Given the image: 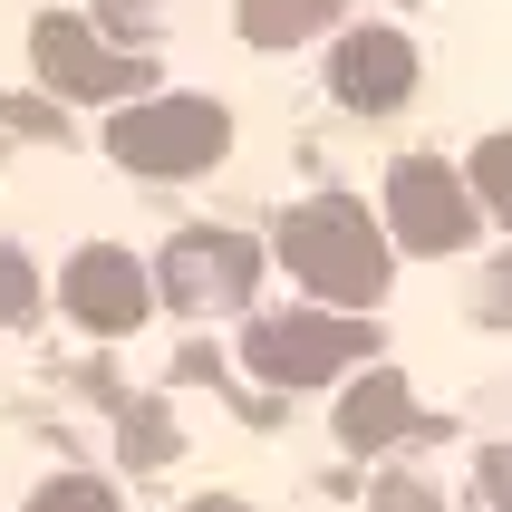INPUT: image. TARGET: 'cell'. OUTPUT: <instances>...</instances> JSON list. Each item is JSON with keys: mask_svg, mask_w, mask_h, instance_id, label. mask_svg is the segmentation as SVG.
<instances>
[{"mask_svg": "<svg viewBox=\"0 0 512 512\" xmlns=\"http://www.w3.org/2000/svg\"><path fill=\"white\" fill-rule=\"evenodd\" d=\"M368 512H445V503H435V493L416 484V474H387V484L368 493Z\"/></svg>", "mask_w": 512, "mask_h": 512, "instance_id": "cell-17", "label": "cell"}, {"mask_svg": "<svg viewBox=\"0 0 512 512\" xmlns=\"http://www.w3.org/2000/svg\"><path fill=\"white\" fill-rule=\"evenodd\" d=\"M232 29L252 49H300L319 29H348V0H232Z\"/></svg>", "mask_w": 512, "mask_h": 512, "instance_id": "cell-10", "label": "cell"}, {"mask_svg": "<svg viewBox=\"0 0 512 512\" xmlns=\"http://www.w3.org/2000/svg\"><path fill=\"white\" fill-rule=\"evenodd\" d=\"M329 97L348 116H397L416 97V39L387 20H348L329 29Z\"/></svg>", "mask_w": 512, "mask_h": 512, "instance_id": "cell-8", "label": "cell"}, {"mask_svg": "<svg viewBox=\"0 0 512 512\" xmlns=\"http://www.w3.org/2000/svg\"><path fill=\"white\" fill-rule=\"evenodd\" d=\"M377 223H387V242L416 261H455L474 232H484V203H474V184H464L445 155H397L387 165V194H377Z\"/></svg>", "mask_w": 512, "mask_h": 512, "instance_id": "cell-5", "label": "cell"}, {"mask_svg": "<svg viewBox=\"0 0 512 512\" xmlns=\"http://www.w3.org/2000/svg\"><path fill=\"white\" fill-rule=\"evenodd\" d=\"M484 319H503V329H512V252L484 271Z\"/></svg>", "mask_w": 512, "mask_h": 512, "instance_id": "cell-18", "label": "cell"}, {"mask_svg": "<svg viewBox=\"0 0 512 512\" xmlns=\"http://www.w3.org/2000/svg\"><path fill=\"white\" fill-rule=\"evenodd\" d=\"M49 310V281H39V261L20 242H0V329H29V319Z\"/></svg>", "mask_w": 512, "mask_h": 512, "instance_id": "cell-12", "label": "cell"}, {"mask_svg": "<svg viewBox=\"0 0 512 512\" xmlns=\"http://www.w3.org/2000/svg\"><path fill=\"white\" fill-rule=\"evenodd\" d=\"M0 136H68L58 97H0Z\"/></svg>", "mask_w": 512, "mask_h": 512, "instance_id": "cell-15", "label": "cell"}, {"mask_svg": "<svg viewBox=\"0 0 512 512\" xmlns=\"http://www.w3.org/2000/svg\"><path fill=\"white\" fill-rule=\"evenodd\" d=\"M406 435H426V416H416V397H406V368H358L339 387V445L348 455H377V445H406Z\"/></svg>", "mask_w": 512, "mask_h": 512, "instance_id": "cell-9", "label": "cell"}, {"mask_svg": "<svg viewBox=\"0 0 512 512\" xmlns=\"http://www.w3.org/2000/svg\"><path fill=\"white\" fill-rule=\"evenodd\" d=\"M49 290L87 339H136L145 319H155V261H136L126 242H78V252L58 261Z\"/></svg>", "mask_w": 512, "mask_h": 512, "instance_id": "cell-7", "label": "cell"}, {"mask_svg": "<svg viewBox=\"0 0 512 512\" xmlns=\"http://www.w3.org/2000/svg\"><path fill=\"white\" fill-rule=\"evenodd\" d=\"M107 155L136 184H194L232 155V107L194 97V87H145V97L107 107Z\"/></svg>", "mask_w": 512, "mask_h": 512, "instance_id": "cell-2", "label": "cell"}, {"mask_svg": "<svg viewBox=\"0 0 512 512\" xmlns=\"http://www.w3.org/2000/svg\"><path fill=\"white\" fill-rule=\"evenodd\" d=\"M271 252H281V271L310 290L319 310L377 319V300L397 290V242H387V223H377L358 194H310V203H290L281 232H271Z\"/></svg>", "mask_w": 512, "mask_h": 512, "instance_id": "cell-1", "label": "cell"}, {"mask_svg": "<svg viewBox=\"0 0 512 512\" xmlns=\"http://www.w3.org/2000/svg\"><path fill=\"white\" fill-rule=\"evenodd\" d=\"M29 512H126V503H116V484H97V474H49V484L29 493Z\"/></svg>", "mask_w": 512, "mask_h": 512, "instance_id": "cell-14", "label": "cell"}, {"mask_svg": "<svg viewBox=\"0 0 512 512\" xmlns=\"http://www.w3.org/2000/svg\"><path fill=\"white\" fill-rule=\"evenodd\" d=\"M174 455H184V435H174L165 406H126V416H116V464H126V474H165Z\"/></svg>", "mask_w": 512, "mask_h": 512, "instance_id": "cell-11", "label": "cell"}, {"mask_svg": "<svg viewBox=\"0 0 512 512\" xmlns=\"http://www.w3.org/2000/svg\"><path fill=\"white\" fill-rule=\"evenodd\" d=\"M252 290H261V242L232 223H184L155 252V300L184 319H232L252 310Z\"/></svg>", "mask_w": 512, "mask_h": 512, "instance_id": "cell-6", "label": "cell"}, {"mask_svg": "<svg viewBox=\"0 0 512 512\" xmlns=\"http://www.w3.org/2000/svg\"><path fill=\"white\" fill-rule=\"evenodd\" d=\"M223 377H232V358L213 339H184V348H174V387H223Z\"/></svg>", "mask_w": 512, "mask_h": 512, "instance_id": "cell-16", "label": "cell"}, {"mask_svg": "<svg viewBox=\"0 0 512 512\" xmlns=\"http://www.w3.org/2000/svg\"><path fill=\"white\" fill-rule=\"evenodd\" d=\"M464 184H474L484 213H503V223H512V136H484V155L464 165Z\"/></svg>", "mask_w": 512, "mask_h": 512, "instance_id": "cell-13", "label": "cell"}, {"mask_svg": "<svg viewBox=\"0 0 512 512\" xmlns=\"http://www.w3.org/2000/svg\"><path fill=\"white\" fill-rule=\"evenodd\" d=\"M184 512H252V503H242V493H194Z\"/></svg>", "mask_w": 512, "mask_h": 512, "instance_id": "cell-19", "label": "cell"}, {"mask_svg": "<svg viewBox=\"0 0 512 512\" xmlns=\"http://www.w3.org/2000/svg\"><path fill=\"white\" fill-rule=\"evenodd\" d=\"M377 358V319L358 310H261L242 329V368L271 387V397H300V387H339Z\"/></svg>", "mask_w": 512, "mask_h": 512, "instance_id": "cell-3", "label": "cell"}, {"mask_svg": "<svg viewBox=\"0 0 512 512\" xmlns=\"http://www.w3.org/2000/svg\"><path fill=\"white\" fill-rule=\"evenodd\" d=\"M29 68H39V87H49L58 107H126V97L155 87V58L107 39V29L78 20V10H39V20H29Z\"/></svg>", "mask_w": 512, "mask_h": 512, "instance_id": "cell-4", "label": "cell"}]
</instances>
